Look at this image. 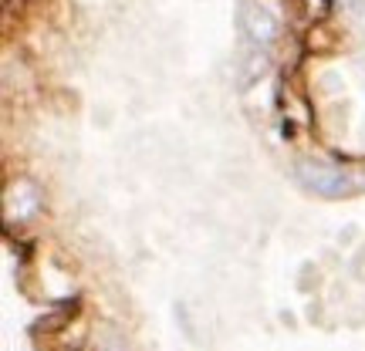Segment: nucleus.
<instances>
[{
  "instance_id": "nucleus-1",
  "label": "nucleus",
  "mask_w": 365,
  "mask_h": 351,
  "mask_svg": "<svg viewBox=\"0 0 365 351\" xmlns=\"http://www.w3.org/2000/svg\"><path fill=\"white\" fill-rule=\"evenodd\" d=\"M298 176H301V182H304L308 189H314L318 196H352L362 189V186L355 182V176L335 169V166L304 162V166H298Z\"/></svg>"
},
{
  "instance_id": "nucleus-2",
  "label": "nucleus",
  "mask_w": 365,
  "mask_h": 351,
  "mask_svg": "<svg viewBox=\"0 0 365 351\" xmlns=\"http://www.w3.org/2000/svg\"><path fill=\"white\" fill-rule=\"evenodd\" d=\"M244 34H247L254 44H271V41L277 38L274 14H267L264 7H247V11H244Z\"/></svg>"
}]
</instances>
